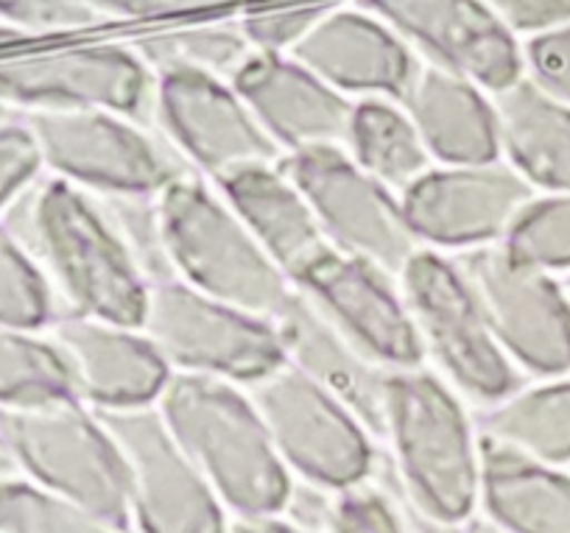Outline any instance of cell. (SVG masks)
<instances>
[{
	"mask_svg": "<svg viewBox=\"0 0 570 533\" xmlns=\"http://www.w3.org/2000/svg\"><path fill=\"white\" fill-rule=\"evenodd\" d=\"M3 224L51 285L59 318L87 316L140 327L149 283L126 255L96 196L42 174Z\"/></svg>",
	"mask_w": 570,
	"mask_h": 533,
	"instance_id": "1",
	"label": "cell"
},
{
	"mask_svg": "<svg viewBox=\"0 0 570 533\" xmlns=\"http://www.w3.org/2000/svg\"><path fill=\"white\" fill-rule=\"evenodd\" d=\"M381 442L400 488L420 509L440 520H473L484 442L470 405L434 369L389 372Z\"/></svg>",
	"mask_w": 570,
	"mask_h": 533,
	"instance_id": "2",
	"label": "cell"
},
{
	"mask_svg": "<svg viewBox=\"0 0 570 533\" xmlns=\"http://www.w3.org/2000/svg\"><path fill=\"white\" fill-rule=\"evenodd\" d=\"M157 411L229 514L283 511L294 475L249 388L218 377L171 375Z\"/></svg>",
	"mask_w": 570,
	"mask_h": 533,
	"instance_id": "3",
	"label": "cell"
},
{
	"mask_svg": "<svg viewBox=\"0 0 570 533\" xmlns=\"http://www.w3.org/2000/svg\"><path fill=\"white\" fill-rule=\"evenodd\" d=\"M157 199L174 277L240 310L274 318L292 296V279L252 238L216 185L185 174Z\"/></svg>",
	"mask_w": 570,
	"mask_h": 533,
	"instance_id": "4",
	"label": "cell"
},
{
	"mask_svg": "<svg viewBox=\"0 0 570 533\" xmlns=\"http://www.w3.org/2000/svg\"><path fill=\"white\" fill-rule=\"evenodd\" d=\"M397 285L414 318L422 358L464 403L484 411L529 383L498 346L451 255L420 249L397 274Z\"/></svg>",
	"mask_w": 570,
	"mask_h": 533,
	"instance_id": "5",
	"label": "cell"
},
{
	"mask_svg": "<svg viewBox=\"0 0 570 533\" xmlns=\"http://www.w3.org/2000/svg\"><path fill=\"white\" fill-rule=\"evenodd\" d=\"M140 329L174 375L218 377L249 388L285 364L272 318L202 294L177 277L149 285Z\"/></svg>",
	"mask_w": 570,
	"mask_h": 533,
	"instance_id": "6",
	"label": "cell"
},
{
	"mask_svg": "<svg viewBox=\"0 0 570 533\" xmlns=\"http://www.w3.org/2000/svg\"><path fill=\"white\" fill-rule=\"evenodd\" d=\"M20 475L107 520L129 525V477L118 442L81 399L0 414Z\"/></svg>",
	"mask_w": 570,
	"mask_h": 533,
	"instance_id": "7",
	"label": "cell"
},
{
	"mask_svg": "<svg viewBox=\"0 0 570 533\" xmlns=\"http://www.w3.org/2000/svg\"><path fill=\"white\" fill-rule=\"evenodd\" d=\"M46 174L87 194L157 196L194 174L151 124L104 109L26 115Z\"/></svg>",
	"mask_w": 570,
	"mask_h": 533,
	"instance_id": "8",
	"label": "cell"
},
{
	"mask_svg": "<svg viewBox=\"0 0 570 533\" xmlns=\"http://www.w3.org/2000/svg\"><path fill=\"white\" fill-rule=\"evenodd\" d=\"M285 470L297 481L344 492L366 483L381 447L358 414L292 364L249 386Z\"/></svg>",
	"mask_w": 570,
	"mask_h": 533,
	"instance_id": "9",
	"label": "cell"
},
{
	"mask_svg": "<svg viewBox=\"0 0 570 533\" xmlns=\"http://www.w3.org/2000/svg\"><path fill=\"white\" fill-rule=\"evenodd\" d=\"M155 90L157 76L126 40L0 57V101L20 118L104 109L151 124Z\"/></svg>",
	"mask_w": 570,
	"mask_h": 533,
	"instance_id": "10",
	"label": "cell"
},
{
	"mask_svg": "<svg viewBox=\"0 0 570 533\" xmlns=\"http://www.w3.org/2000/svg\"><path fill=\"white\" fill-rule=\"evenodd\" d=\"M498 346L534 381L570 375V290L559 277L509 255L507 246L453 255Z\"/></svg>",
	"mask_w": 570,
	"mask_h": 533,
	"instance_id": "11",
	"label": "cell"
},
{
	"mask_svg": "<svg viewBox=\"0 0 570 533\" xmlns=\"http://www.w3.org/2000/svg\"><path fill=\"white\" fill-rule=\"evenodd\" d=\"M283 170L308 199L325 240L397 277L422 249L403 201L366 174L344 148H311L283 157Z\"/></svg>",
	"mask_w": 570,
	"mask_h": 533,
	"instance_id": "12",
	"label": "cell"
},
{
	"mask_svg": "<svg viewBox=\"0 0 570 533\" xmlns=\"http://www.w3.org/2000/svg\"><path fill=\"white\" fill-rule=\"evenodd\" d=\"M118 442L129 477L135 533H224L229 511L213 492L157 405L98 414Z\"/></svg>",
	"mask_w": 570,
	"mask_h": 533,
	"instance_id": "13",
	"label": "cell"
},
{
	"mask_svg": "<svg viewBox=\"0 0 570 533\" xmlns=\"http://www.w3.org/2000/svg\"><path fill=\"white\" fill-rule=\"evenodd\" d=\"M151 124L183 162L213 185L238 170L283 162L277 142L222 76L194 70L157 76Z\"/></svg>",
	"mask_w": 570,
	"mask_h": 533,
	"instance_id": "14",
	"label": "cell"
},
{
	"mask_svg": "<svg viewBox=\"0 0 570 533\" xmlns=\"http://www.w3.org/2000/svg\"><path fill=\"white\" fill-rule=\"evenodd\" d=\"M537 190L503 159L475 165H434L400 201L422 249L442 255L507 240Z\"/></svg>",
	"mask_w": 570,
	"mask_h": 533,
	"instance_id": "15",
	"label": "cell"
},
{
	"mask_svg": "<svg viewBox=\"0 0 570 533\" xmlns=\"http://www.w3.org/2000/svg\"><path fill=\"white\" fill-rule=\"evenodd\" d=\"M294 288L386 369L425 366L420 335L397 277L327 246L294 277Z\"/></svg>",
	"mask_w": 570,
	"mask_h": 533,
	"instance_id": "16",
	"label": "cell"
},
{
	"mask_svg": "<svg viewBox=\"0 0 570 533\" xmlns=\"http://www.w3.org/2000/svg\"><path fill=\"white\" fill-rule=\"evenodd\" d=\"M420 57L484 87L490 96L525 76L523 42L484 0H361Z\"/></svg>",
	"mask_w": 570,
	"mask_h": 533,
	"instance_id": "17",
	"label": "cell"
},
{
	"mask_svg": "<svg viewBox=\"0 0 570 533\" xmlns=\"http://www.w3.org/2000/svg\"><path fill=\"white\" fill-rule=\"evenodd\" d=\"M48 333L68 358L76 399L98 414L157 405L174 375L149 335L131 324L62 316Z\"/></svg>",
	"mask_w": 570,
	"mask_h": 533,
	"instance_id": "18",
	"label": "cell"
},
{
	"mask_svg": "<svg viewBox=\"0 0 570 533\" xmlns=\"http://www.w3.org/2000/svg\"><path fill=\"white\" fill-rule=\"evenodd\" d=\"M229 81L283 157L347 142L355 101L292 53L255 51Z\"/></svg>",
	"mask_w": 570,
	"mask_h": 533,
	"instance_id": "19",
	"label": "cell"
},
{
	"mask_svg": "<svg viewBox=\"0 0 570 533\" xmlns=\"http://www.w3.org/2000/svg\"><path fill=\"white\" fill-rule=\"evenodd\" d=\"M292 57L353 101H400L422 65L409 42L364 3L333 7Z\"/></svg>",
	"mask_w": 570,
	"mask_h": 533,
	"instance_id": "20",
	"label": "cell"
},
{
	"mask_svg": "<svg viewBox=\"0 0 570 533\" xmlns=\"http://www.w3.org/2000/svg\"><path fill=\"white\" fill-rule=\"evenodd\" d=\"M272 322L283 338L285 364L350 405L381 442L392 369L372 361L358 344L338 333L297 288L274 313Z\"/></svg>",
	"mask_w": 570,
	"mask_h": 533,
	"instance_id": "21",
	"label": "cell"
},
{
	"mask_svg": "<svg viewBox=\"0 0 570 533\" xmlns=\"http://www.w3.org/2000/svg\"><path fill=\"white\" fill-rule=\"evenodd\" d=\"M400 103L436 165L501 159L495 98L475 81L445 68L420 65Z\"/></svg>",
	"mask_w": 570,
	"mask_h": 533,
	"instance_id": "22",
	"label": "cell"
},
{
	"mask_svg": "<svg viewBox=\"0 0 570 533\" xmlns=\"http://www.w3.org/2000/svg\"><path fill=\"white\" fill-rule=\"evenodd\" d=\"M252 238L292 279L327 249L325 233L283 165H257L216 182Z\"/></svg>",
	"mask_w": 570,
	"mask_h": 533,
	"instance_id": "23",
	"label": "cell"
},
{
	"mask_svg": "<svg viewBox=\"0 0 570 533\" xmlns=\"http://www.w3.org/2000/svg\"><path fill=\"white\" fill-rule=\"evenodd\" d=\"M479 511L503 533H570V470L484 442Z\"/></svg>",
	"mask_w": 570,
	"mask_h": 533,
	"instance_id": "24",
	"label": "cell"
},
{
	"mask_svg": "<svg viewBox=\"0 0 570 533\" xmlns=\"http://www.w3.org/2000/svg\"><path fill=\"white\" fill-rule=\"evenodd\" d=\"M501 159L537 194H570V107L529 76L498 92Z\"/></svg>",
	"mask_w": 570,
	"mask_h": 533,
	"instance_id": "25",
	"label": "cell"
},
{
	"mask_svg": "<svg viewBox=\"0 0 570 533\" xmlns=\"http://www.w3.org/2000/svg\"><path fill=\"white\" fill-rule=\"evenodd\" d=\"M475 422L484 442L570 470V375L523 383Z\"/></svg>",
	"mask_w": 570,
	"mask_h": 533,
	"instance_id": "26",
	"label": "cell"
},
{
	"mask_svg": "<svg viewBox=\"0 0 570 533\" xmlns=\"http://www.w3.org/2000/svg\"><path fill=\"white\" fill-rule=\"evenodd\" d=\"M344 151L397 196L436 165L397 98L355 101Z\"/></svg>",
	"mask_w": 570,
	"mask_h": 533,
	"instance_id": "27",
	"label": "cell"
},
{
	"mask_svg": "<svg viewBox=\"0 0 570 533\" xmlns=\"http://www.w3.org/2000/svg\"><path fill=\"white\" fill-rule=\"evenodd\" d=\"M126 42L142 62L149 65L155 76L194 70V73L233 79L240 65L255 53L249 37L240 29L238 14L146 29L129 34Z\"/></svg>",
	"mask_w": 570,
	"mask_h": 533,
	"instance_id": "28",
	"label": "cell"
},
{
	"mask_svg": "<svg viewBox=\"0 0 570 533\" xmlns=\"http://www.w3.org/2000/svg\"><path fill=\"white\" fill-rule=\"evenodd\" d=\"M76 399L68 358L48 329L0 327V414Z\"/></svg>",
	"mask_w": 570,
	"mask_h": 533,
	"instance_id": "29",
	"label": "cell"
},
{
	"mask_svg": "<svg viewBox=\"0 0 570 533\" xmlns=\"http://www.w3.org/2000/svg\"><path fill=\"white\" fill-rule=\"evenodd\" d=\"M0 533H135L29 477L0 483Z\"/></svg>",
	"mask_w": 570,
	"mask_h": 533,
	"instance_id": "30",
	"label": "cell"
},
{
	"mask_svg": "<svg viewBox=\"0 0 570 533\" xmlns=\"http://www.w3.org/2000/svg\"><path fill=\"white\" fill-rule=\"evenodd\" d=\"M124 244L126 255L149 285L174 279L171 255H168L166 227H163L160 199L149 194H92Z\"/></svg>",
	"mask_w": 570,
	"mask_h": 533,
	"instance_id": "31",
	"label": "cell"
},
{
	"mask_svg": "<svg viewBox=\"0 0 570 533\" xmlns=\"http://www.w3.org/2000/svg\"><path fill=\"white\" fill-rule=\"evenodd\" d=\"M57 318L51 285L18 235L0 221V327L48 329Z\"/></svg>",
	"mask_w": 570,
	"mask_h": 533,
	"instance_id": "32",
	"label": "cell"
},
{
	"mask_svg": "<svg viewBox=\"0 0 570 533\" xmlns=\"http://www.w3.org/2000/svg\"><path fill=\"white\" fill-rule=\"evenodd\" d=\"M503 246L529 266L570 277V194H537Z\"/></svg>",
	"mask_w": 570,
	"mask_h": 533,
	"instance_id": "33",
	"label": "cell"
},
{
	"mask_svg": "<svg viewBox=\"0 0 570 533\" xmlns=\"http://www.w3.org/2000/svg\"><path fill=\"white\" fill-rule=\"evenodd\" d=\"M338 3L342 0H257L240 9L238 23L255 51L292 53Z\"/></svg>",
	"mask_w": 570,
	"mask_h": 533,
	"instance_id": "34",
	"label": "cell"
},
{
	"mask_svg": "<svg viewBox=\"0 0 570 533\" xmlns=\"http://www.w3.org/2000/svg\"><path fill=\"white\" fill-rule=\"evenodd\" d=\"M0 23L26 37H59L96 31L112 20L98 0H0Z\"/></svg>",
	"mask_w": 570,
	"mask_h": 533,
	"instance_id": "35",
	"label": "cell"
},
{
	"mask_svg": "<svg viewBox=\"0 0 570 533\" xmlns=\"http://www.w3.org/2000/svg\"><path fill=\"white\" fill-rule=\"evenodd\" d=\"M325 533H409L392 494L370 477L336 494Z\"/></svg>",
	"mask_w": 570,
	"mask_h": 533,
	"instance_id": "36",
	"label": "cell"
},
{
	"mask_svg": "<svg viewBox=\"0 0 570 533\" xmlns=\"http://www.w3.org/2000/svg\"><path fill=\"white\" fill-rule=\"evenodd\" d=\"M42 174L40 148L26 118L0 126V221Z\"/></svg>",
	"mask_w": 570,
	"mask_h": 533,
	"instance_id": "37",
	"label": "cell"
},
{
	"mask_svg": "<svg viewBox=\"0 0 570 533\" xmlns=\"http://www.w3.org/2000/svg\"><path fill=\"white\" fill-rule=\"evenodd\" d=\"M525 76L570 107V26L523 42Z\"/></svg>",
	"mask_w": 570,
	"mask_h": 533,
	"instance_id": "38",
	"label": "cell"
},
{
	"mask_svg": "<svg viewBox=\"0 0 570 533\" xmlns=\"http://www.w3.org/2000/svg\"><path fill=\"white\" fill-rule=\"evenodd\" d=\"M520 42L570 26V0H484Z\"/></svg>",
	"mask_w": 570,
	"mask_h": 533,
	"instance_id": "39",
	"label": "cell"
},
{
	"mask_svg": "<svg viewBox=\"0 0 570 533\" xmlns=\"http://www.w3.org/2000/svg\"><path fill=\"white\" fill-rule=\"evenodd\" d=\"M112 23H142V20L190 18V14H213L218 9H233L244 0H98Z\"/></svg>",
	"mask_w": 570,
	"mask_h": 533,
	"instance_id": "40",
	"label": "cell"
},
{
	"mask_svg": "<svg viewBox=\"0 0 570 533\" xmlns=\"http://www.w3.org/2000/svg\"><path fill=\"white\" fill-rule=\"evenodd\" d=\"M372 477H375V481L381 483L389 494H392L394 505H397L400 516H403V525L409 533H470V522L440 520V516L428 514L425 509H420V505H416L414 500H411L409 494L400 488L397 477H394V472H392V466H389L386 453H383V450H381V458H377V466H375V472H372Z\"/></svg>",
	"mask_w": 570,
	"mask_h": 533,
	"instance_id": "41",
	"label": "cell"
},
{
	"mask_svg": "<svg viewBox=\"0 0 570 533\" xmlns=\"http://www.w3.org/2000/svg\"><path fill=\"white\" fill-rule=\"evenodd\" d=\"M224 533H320L311 527L299 525L292 516H285L283 511L274 514H229L227 531Z\"/></svg>",
	"mask_w": 570,
	"mask_h": 533,
	"instance_id": "42",
	"label": "cell"
},
{
	"mask_svg": "<svg viewBox=\"0 0 570 533\" xmlns=\"http://www.w3.org/2000/svg\"><path fill=\"white\" fill-rule=\"evenodd\" d=\"M12 477H20V466L18 461H14V453L12 447H9L7 436L0 433V483L12 481Z\"/></svg>",
	"mask_w": 570,
	"mask_h": 533,
	"instance_id": "43",
	"label": "cell"
},
{
	"mask_svg": "<svg viewBox=\"0 0 570 533\" xmlns=\"http://www.w3.org/2000/svg\"><path fill=\"white\" fill-rule=\"evenodd\" d=\"M470 533H503V531H498V527L490 525V522H487L484 516L475 514L473 520H470Z\"/></svg>",
	"mask_w": 570,
	"mask_h": 533,
	"instance_id": "44",
	"label": "cell"
},
{
	"mask_svg": "<svg viewBox=\"0 0 570 533\" xmlns=\"http://www.w3.org/2000/svg\"><path fill=\"white\" fill-rule=\"evenodd\" d=\"M14 118H20V115L14 112V109L9 107V103H3V101H0V126H3V124H9V120H14Z\"/></svg>",
	"mask_w": 570,
	"mask_h": 533,
	"instance_id": "45",
	"label": "cell"
},
{
	"mask_svg": "<svg viewBox=\"0 0 570 533\" xmlns=\"http://www.w3.org/2000/svg\"><path fill=\"white\" fill-rule=\"evenodd\" d=\"M568 290H570V277H568Z\"/></svg>",
	"mask_w": 570,
	"mask_h": 533,
	"instance_id": "46",
	"label": "cell"
}]
</instances>
